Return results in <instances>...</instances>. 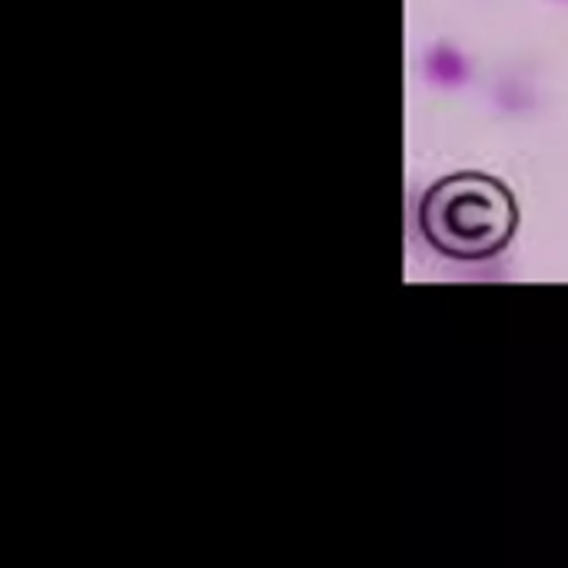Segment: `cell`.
<instances>
[{
  "mask_svg": "<svg viewBox=\"0 0 568 568\" xmlns=\"http://www.w3.org/2000/svg\"><path fill=\"white\" fill-rule=\"evenodd\" d=\"M446 180L429 193L423 210V230L446 253L486 256L499 250L513 233V200L489 176H466V183Z\"/></svg>",
  "mask_w": 568,
  "mask_h": 568,
  "instance_id": "6da1fadb",
  "label": "cell"
}]
</instances>
